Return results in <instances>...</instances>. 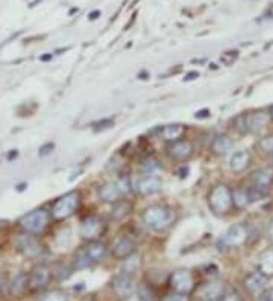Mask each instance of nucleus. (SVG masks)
Returning a JSON list of instances; mask_svg holds the SVG:
<instances>
[{"mask_svg":"<svg viewBox=\"0 0 273 301\" xmlns=\"http://www.w3.org/2000/svg\"><path fill=\"white\" fill-rule=\"evenodd\" d=\"M47 149H53V145H46V146H43V148H41L39 149V155H46V154H49L50 151H47Z\"/></svg>","mask_w":273,"mask_h":301,"instance_id":"38","label":"nucleus"},{"mask_svg":"<svg viewBox=\"0 0 273 301\" xmlns=\"http://www.w3.org/2000/svg\"><path fill=\"white\" fill-rule=\"evenodd\" d=\"M250 163V152L246 151V149H241V151H237L233 154L231 157V162H229V166H231V171L234 172H243Z\"/></svg>","mask_w":273,"mask_h":301,"instance_id":"19","label":"nucleus"},{"mask_svg":"<svg viewBox=\"0 0 273 301\" xmlns=\"http://www.w3.org/2000/svg\"><path fill=\"white\" fill-rule=\"evenodd\" d=\"M266 193L257 190L255 187H250V189H246V187H238L233 192V204H235L238 209H246L249 207L252 203H255V201H260L261 198H264Z\"/></svg>","mask_w":273,"mask_h":301,"instance_id":"9","label":"nucleus"},{"mask_svg":"<svg viewBox=\"0 0 273 301\" xmlns=\"http://www.w3.org/2000/svg\"><path fill=\"white\" fill-rule=\"evenodd\" d=\"M140 265H141V256L134 253L129 257H126L124 263H123V272L135 275V272L138 271Z\"/></svg>","mask_w":273,"mask_h":301,"instance_id":"26","label":"nucleus"},{"mask_svg":"<svg viewBox=\"0 0 273 301\" xmlns=\"http://www.w3.org/2000/svg\"><path fill=\"white\" fill-rule=\"evenodd\" d=\"M17 245H18L20 251H22L26 257L35 258V257H38L41 254L39 244L29 234H22V236H20L18 240H17Z\"/></svg>","mask_w":273,"mask_h":301,"instance_id":"16","label":"nucleus"},{"mask_svg":"<svg viewBox=\"0 0 273 301\" xmlns=\"http://www.w3.org/2000/svg\"><path fill=\"white\" fill-rule=\"evenodd\" d=\"M28 285H29V275H28V274L22 272V274L15 275L14 280H12V283H11V286H9L11 295L17 297V295H20L22 292H25V289L28 288Z\"/></svg>","mask_w":273,"mask_h":301,"instance_id":"23","label":"nucleus"},{"mask_svg":"<svg viewBox=\"0 0 273 301\" xmlns=\"http://www.w3.org/2000/svg\"><path fill=\"white\" fill-rule=\"evenodd\" d=\"M269 298H270V301H273V289L269 292Z\"/></svg>","mask_w":273,"mask_h":301,"instance_id":"44","label":"nucleus"},{"mask_svg":"<svg viewBox=\"0 0 273 301\" xmlns=\"http://www.w3.org/2000/svg\"><path fill=\"white\" fill-rule=\"evenodd\" d=\"M269 114H270V117H272V119H273V107H272V108H270V111H269Z\"/></svg>","mask_w":273,"mask_h":301,"instance_id":"45","label":"nucleus"},{"mask_svg":"<svg viewBox=\"0 0 273 301\" xmlns=\"http://www.w3.org/2000/svg\"><path fill=\"white\" fill-rule=\"evenodd\" d=\"M138 297H140V301H159L156 291L149 285H141L138 288Z\"/></svg>","mask_w":273,"mask_h":301,"instance_id":"28","label":"nucleus"},{"mask_svg":"<svg viewBox=\"0 0 273 301\" xmlns=\"http://www.w3.org/2000/svg\"><path fill=\"white\" fill-rule=\"evenodd\" d=\"M195 78H199V73H196V72H195V73H190V75H187L185 79H187V81H190V79H195Z\"/></svg>","mask_w":273,"mask_h":301,"instance_id":"40","label":"nucleus"},{"mask_svg":"<svg viewBox=\"0 0 273 301\" xmlns=\"http://www.w3.org/2000/svg\"><path fill=\"white\" fill-rule=\"evenodd\" d=\"M165 301H188V297L184 295V294H176V295L169 297Z\"/></svg>","mask_w":273,"mask_h":301,"instance_id":"35","label":"nucleus"},{"mask_svg":"<svg viewBox=\"0 0 273 301\" xmlns=\"http://www.w3.org/2000/svg\"><path fill=\"white\" fill-rule=\"evenodd\" d=\"M170 286L178 294H190L195 289V278L193 274L187 269H178L170 275Z\"/></svg>","mask_w":273,"mask_h":301,"instance_id":"7","label":"nucleus"},{"mask_svg":"<svg viewBox=\"0 0 273 301\" xmlns=\"http://www.w3.org/2000/svg\"><path fill=\"white\" fill-rule=\"evenodd\" d=\"M143 219H144V224L149 228H152L155 231H164L175 222L176 215L173 210L167 209V207L152 206L149 209H146Z\"/></svg>","mask_w":273,"mask_h":301,"instance_id":"1","label":"nucleus"},{"mask_svg":"<svg viewBox=\"0 0 273 301\" xmlns=\"http://www.w3.org/2000/svg\"><path fill=\"white\" fill-rule=\"evenodd\" d=\"M83 250L87 251V254L93 260V263L100 262V260H103L105 256H107V245L102 244V242H91L88 247H85Z\"/></svg>","mask_w":273,"mask_h":301,"instance_id":"22","label":"nucleus"},{"mask_svg":"<svg viewBox=\"0 0 273 301\" xmlns=\"http://www.w3.org/2000/svg\"><path fill=\"white\" fill-rule=\"evenodd\" d=\"M50 58H52V53H50V55H44L41 59H43V61H47V59H50Z\"/></svg>","mask_w":273,"mask_h":301,"instance_id":"42","label":"nucleus"},{"mask_svg":"<svg viewBox=\"0 0 273 301\" xmlns=\"http://www.w3.org/2000/svg\"><path fill=\"white\" fill-rule=\"evenodd\" d=\"M117 186L121 192V195H128L131 192V179L126 176V178H120L117 181Z\"/></svg>","mask_w":273,"mask_h":301,"instance_id":"34","label":"nucleus"},{"mask_svg":"<svg viewBox=\"0 0 273 301\" xmlns=\"http://www.w3.org/2000/svg\"><path fill=\"white\" fill-rule=\"evenodd\" d=\"M260 146H261V149H263L264 152H267V154L273 158V135L263 138L261 142H260Z\"/></svg>","mask_w":273,"mask_h":301,"instance_id":"33","label":"nucleus"},{"mask_svg":"<svg viewBox=\"0 0 273 301\" xmlns=\"http://www.w3.org/2000/svg\"><path fill=\"white\" fill-rule=\"evenodd\" d=\"M238 58V52L237 50H229V52H225L222 56H220V61L225 64V66H231L235 59Z\"/></svg>","mask_w":273,"mask_h":301,"instance_id":"30","label":"nucleus"},{"mask_svg":"<svg viewBox=\"0 0 273 301\" xmlns=\"http://www.w3.org/2000/svg\"><path fill=\"white\" fill-rule=\"evenodd\" d=\"M252 184L254 187L263 193L267 195L270 186L273 184V169L272 168H264V169H260L254 173L252 176Z\"/></svg>","mask_w":273,"mask_h":301,"instance_id":"12","label":"nucleus"},{"mask_svg":"<svg viewBox=\"0 0 273 301\" xmlns=\"http://www.w3.org/2000/svg\"><path fill=\"white\" fill-rule=\"evenodd\" d=\"M78 206H79V193L70 192L64 196H61L56 201L53 209H52V215L56 219H66L76 212Z\"/></svg>","mask_w":273,"mask_h":301,"instance_id":"5","label":"nucleus"},{"mask_svg":"<svg viewBox=\"0 0 273 301\" xmlns=\"http://www.w3.org/2000/svg\"><path fill=\"white\" fill-rule=\"evenodd\" d=\"M220 300H222V301H240V298H238L237 294H228V295H223Z\"/></svg>","mask_w":273,"mask_h":301,"instance_id":"36","label":"nucleus"},{"mask_svg":"<svg viewBox=\"0 0 273 301\" xmlns=\"http://www.w3.org/2000/svg\"><path fill=\"white\" fill-rule=\"evenodd\" d=\"M100 14H102V12H100L99 9H96V11H93V12L88 15V18H90V20H96V18H99V17H100Z\"/></svg>","mask_w":273,"mask_h":301,"instance_id":"39","label":"nucleus"},{"mask_svg":"<svg viewBox=\"0 0 273 301\" xmlns=\"http://www.w3.org/2000/svg\"><path fill=\"white\" fill-rule=\"evenodd\" d=\"M258 272L266 277L273 275V250H267L258 257Z\"/></svg>","mask_w":273,"mask_h":301,"instance_id":"21","label":"nucleus"},{"mask_svg":"<svg viewBox=\"0 0 273 301\" xmlns=\"http://www.w3.org/2000/svg\"><path fill=\"white\" fill-rule=\"evenodd\" d=\"M2 288H3V278L0 277V292H2Z\"/></svg>","mask_w":273,"mask_h":301,"instance_id":"43","label":"nucleus"},{"mask_svg":"<svg viewBox=\"0 0 273 301\" xmlns=\"http://www.w3.org/2000/svg\"><path fill=\"white\" fill-rule=\"evenodd\" d=\"M269 236H270V239H273V222L270 224V228H269Z\"/></svg>","mask_w":273,"mask_h":301,"instance_id":"41","label":"nucleus"},{"mask_svg":"<svg viewBox=\"0 0 273 301\" xmlns=\"http://www.w3.org/2000/svg\"><path fill=\"white\" fill-rule=\"evenodd\" d=\"M269 120H270V114L258 111V113L240 116L235 120V124L238 125L237 129H240L241 132H257L269 124Z\"/></svg>","mask_w":273,"mask_h":301,"instance_id":"4","label":"nucleus"},{"mask_svg":"<svg viewBox=\"0 0 273 301\" xmlns=\"http://www.w3.org/2000/svg\"><path fill=\"white\" fill-rule=\"evenodd\" d=\"M41 301H67V295L61 291H53V292L47 294L46 297H43Z\"/></svg>","mask_w":273,"mask_h":301,"instance_id":"32","label":"nucleus"},{"mask_svg":"<svg viewBox=\"0 0 273 301\" xmlns=\"http://www.w3.org/2000/svg\"><path fill=\"white\" fill-rule=\"evenodd\" d=\"M267 285V277L263 275L261 272H254L246 277L244 280V288L250 292V294H260L263 292V289Z\"/></svg>","mask_w":273,"mask_h":301,"instance_id":"18","label":"nucleus"},{"mask_svg":"<svg viewBox=\"0 0 273 301\" xmlns=\"http://www.w3.org/2000/svg\"><path fill=\"white\" fill-rule=\"evenodd\" d=\"M225 295V285L222 282H209L199 289V298L202 301H217Z\"/></svg>","mask_w":273,"mask_h":301,"instance_id":"13","label":"nucleus"},{"mask_svg":"<svg viewBox=\"0 0 273 301\" xmlns=\"http://www.w3.org/2000/svg\"><path fill=\"white\" fill-rule=\"evenodd\" d=\"M167 152H169L170 158L176 160V162H185V160H188L195 149H193V145L190 142H187V140H176V142H173L169 149H167Z\"/></svg>","mask_w":273,"mask_h":301,"instance_id":"11","label":"nucleus"},{"mask_svg":"<svg viewBox=\"0 0 273 301\" xmlns=\"http://www.w3.org/2000/svg\"><path fill=\"white\" fill-rule=\"evenodd\" d=\"M234 143L228 135H219L213 142V151L219 155H226L231 149H233Z\"/></svg>","mask_w":273,"mask_h":301,"instance_id":"24","label":"nucleus"},{"mask_svg":"<svg viewBox=\"0 0 273 301\" xmlns=\"http://www.w3.org/2000/svg\"><path fill=\"white\" fill-rule=\"evenodd\" d=\"M49 219H50V215L39 209V210H34L28 215H25L22 217V220H20V224H22V227L28 231V233H32V234H39L43 233L49 224Z\"/></svg>","mask_w":273,"mask_h":301,"instance_id":"3","label":"nucleus"},{"mask_svg":"<svg viewBox=\"0 0 273 301\" xmlns=\"http://www.w3.org/2000/svg\"><path fill=\"white\" fill-rule=\"evenodd\" d=\"M103 231V220L97 216H90L80 224V236L87 240H94L97 239Z\"/></svg>","mask_w":273,"mask_h":301,"instance_id":"10","label":"nucleus"},{"mask_svg":"<svg viewBox=\"0 0 273 301\" xmlns=\"http://www.w3.org/2000/svg\"><path fill=\"white\" fill-rule=\"evenodd\" d=\"M184 127L182 125H167L161 129V135L164 140H169V142H176V140L184 134Z\"/></svg>","mask_w":273,"mask_h":301,"instance_id":"25","label":"nucleus"},{"mask_svg":"<svg viewBox=\"0 0 273 301\" xmlns=\"http://www.w3.org/2000/svg\"><path fill=\"white\" fill-rule=\"evenodd\" d=\"M247 236H249L247 227L244 224H235L225 233V236L220 239V244L223 248L240 247L247 240Z\"/></svg>","mask_w":273,"mask_h":301,"instance_id":"6","label":"nucleus"},{"mask_svg":"<svg viewBox=\"0 0 273 301\" xmlns=\"http://www.w3.org/2000/svg\"><path fill=\"white\" fill-rule=\"evenodd\" d=\"M129 212H131V204L128 203V201H117V203H114L111 216H113V219L120 220L126 215H129Z\"/></svg>","mask_w":273,"mask_h":301,"instance_id":"27","label":"nucleus"},{"mask_svg":"<svg viewBox=\"0 0 273 301\" xmlns=\"http://www.w3.org/2000/svg\"><path fill=\"white\" fill-rule=\"evenodd\" d=\"M162 187V181L159 176L155 175H146L143 176L140 181L137 183V190L144 195V196H149L154 193H158Z\"/></svg>","mask_w":273,"mask_h":301,"instance_id":"14","label":"nucleus"},{"mask_svg":"<svg viewBox=\"0 0 273 301\" xmlns=\"http://www.w3.org/2000/svg\"><path fill=\"white\" fill-rule=\"evenodd\" d=\"M158 169H159V165H158L156 160L149 158V160H146V162L143 163V171H144L146 173H149V175H152V173L156 172Z\"/></svg>","mask_w":273,"mask_h":301,"instance_id":"31","label":"nucleus"},{"mask_svg":"<svg viewBox=\"0 0 273 301\" xmlns=\"http://www.w3.org/2000/svg\"><path fill=\"white\" fill-rule=\"evenodd\" d=\"M50 282V269L47 266H37L29 275V286L32 289H44Z\"/></svg>","mask_w":273,"mask_h":301,"instance_id":"15","label":"nucleus"},{"mask_svg":"<svg viewBox=\"0 0 273 301\" xmlns=\"http://www.w3.org/2000/svg\"><path fill=\"white\" fill-rule=\"evenodd\" d=\"M209 117V110H200L196 113V119H208Z\"/></svg>","mask_w":273,"mask_h":301,"instance_id":"37","label":"nucleus"},{"mask_svg":"<svg viewBox=\"0 0 273 301\" xmlns=\"http://www.w3.org/2000/svg\"><path fill=\"white\" fill-rule=\"evenodd\" d=\"M93 265V260L90 258V256L87 254V251L85 250H80L78 254H76V257H75V266L78 268V269H83V268H88V266H91Z\"/></svg>","mask_w":273,"mask_h":301,"instance_id":"29","label":"nucleus"},{"mask_svg":"<svg viewBox=\"0 0 273 301\" xmlns=\"http://www.w3.org/2000/svg\"><path fill=\"white\" fill-rule=\"evenodd\" d=\"M134 253H135V242L128 236L118 237L117 242L113 247V254L117 258H126V257H129Z\"/></svg>","mask_w":273,"mask_h":301,"instance_id":"17","label":"nucleus"},{"mask_svg":"<svg viewBox=\"0 0 273 301\" xmlns=\"http://www.w3.org/2000/svg\"><path fill=\"white\" fill-rule=\"evenodd\" d=\"M113 288H114L116 294L120 298H129L137 291L135 275L126 274V272H121V274L116 275L114 280H113Z\"/></svg>","mask_w":273,"mask_h":301,"instance_id":"8","label":"nucleus"},{"mask_svg":"<svg viewBox=\"0 0 273 301\" xmlns=\"http://www.w3.org/2000/svg\"><path fill=\"white\" fill-rule=\"evenodd\" d=\"M99 196H100V199L103 201V203H117V201L120 199V196H123V195H121L117 183H108V184H105L103 187H100Z\"/></svg>","mask_w":273,"mask_h":301,"instance_id":"20","label":"nucleus"},{"mask_svg":"<svg viewBox=\"0 0 273 301\" xmlns=\"http://www.w3.org/2000/svg\"><path fill=\"white\" fill-rule=\"evenodd\" d=\"M208 204L216 215H225L233 207V192L226 186H216L209 193Z\"/></svg>","mask_w":273,"mask_h":301,"instance_id":"2","label":"nucleus"}]
</instances>
